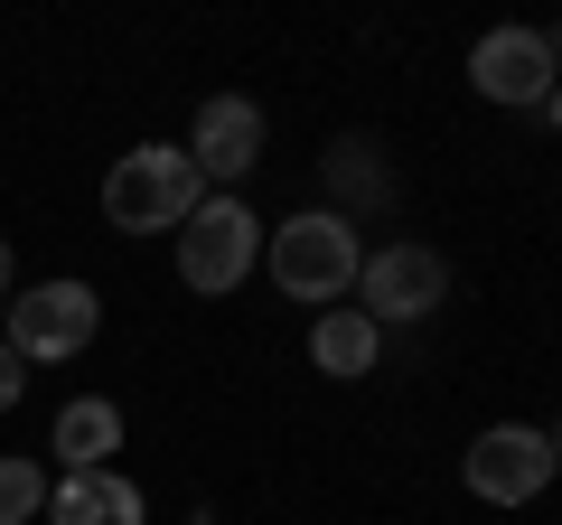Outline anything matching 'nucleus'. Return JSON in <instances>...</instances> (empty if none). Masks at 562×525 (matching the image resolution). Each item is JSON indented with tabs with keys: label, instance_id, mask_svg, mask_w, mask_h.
I'll use <instances>...</instances> for the list:
<instances>
[{
	"label": "nucleus",
	"instance_id": "obj_4",
	"mask_svg": "<svg viewBox=\"0 0 562 525\" xmlns=\"http://www.w3.org/2000/svg\"><path fill=\"white\" fill-rule=\"evenodd\" d=\"M94 328H103V291L76 282V272H57V282H29L20 301H10L0 347H10L20 366H66V357L94 347Z\"/></svg>",
	"mask_w": 562,
	"mask_h": 525
},
{
	"label": "nucleus",
	"instance_id": "obj_15",
	"mask_svg": "<svg viewBox=\"0 0 562 525\" xmlns=\"http://www.w3.org/2000/svg\"><path fill=\"white\" fill-rule=\"evenodd\" d=\"M543 122H553V132H562V85H553V94H543Z\"/></svg>",
	"mask_w": 562,
	"mask_h": 525
},
{
	"label": "nucleus",
	"instance_id": "obj_10",
	"mask_svg": "<svg viewBox=\"0 0 562 525\" xmlns=\"http://www.w3.org/2000/svg\"><path fill=\"white\" fill-rule=\"evenodd\" d=\"M47 525H150V498L122 469H66L47 488Z\"/></svg>",
	"mask_w": 562,
	"mask_h": 525
},
{
	"label": "nucleus",
	"instance_id": "obj_14",
	"mask_svg": "<svg viewBox=\"0 0 562 525\" xmlns=\"http://www.w3.org/2000/svg\"><path fill=\"white\" fill-rule=\"evenodd\" d=\"M20 394H29V366H20V357H10V347H0V413L20 404Z\"/></svg>",
	"mask_w": 562,
	"mask_h": 525
},
{
	"label": "nucleus",
	"instance_id": "obj_9",
	"mask_svg": "<svg viewBox=\"0 0 562 525\" xmlns=\"http://www.w3.org/2000/svg\"><path fill=\"white\" fill-rule=\"evenodd\" d=\"M394 160H384V142H366V132H347V142L338 150H328V216H347V225H357V216H384V206H394Z\"/></svg>",
	"mask_w": 562,
	"mask_h": 525
},
{
	"label": "nucleus",
	"instance_id": "obj_3",
	"mask_svg": "<svg viewBox=\"0 0 562 525\" xmlns=\"http://www.w3.org/2000/svg\"><path fill=\"white\" fill-rule=\"evenodd\" d=\"M262 272V216L244 198H225V188H206L198 216L179 225V282L198 291V301H225V291H244Z\"/></svg>",
	"mask_w": 562,
	"mask_h": 525
},
{
	"label": "nucleus",
	"instance_id": "obj_18",
	"mask_svg": "<svg viewBox=\"0 0 562 525\" xmlns=\"http://www.w3.org/2000/svg\"><path fill=\"white\" fill-rule=\"evenodd\" d=\"M543 442H553V460H562V423H553V432H543Z\"/></svg>",
	"mask_w": 562,
	"mask_h": 525
},
{
	"label": "nucleus",
	"instance_id": "obj_2",
	"mask_svg": "<svg viewBox=\"0 0 562 525\" xmlns=\"http://www.w3.org/2000/svg\"><path fill=\"white\" fill-rule=\"evenodd\" d=\"M198 198H206V179L188 160V142H140L103 169V225L113 235H179L198 216Z\"/></svg>",
	"mask_w": 562,
	"mask_h": 525
},
{
	"label": "nucleus",
	"instance_id": "obj_8",
	"mask_svg": "<svg viewBox=\"0 0 562 525\" xmlns=\"http://www.w3.org/2000/svg\"><path fill=\"white\" fill-rule=\"evenodd\" d=\"M469 85H479L487 103H543L562 85V66H553V38L543 29H525V20H506V29H487L479 47H469Z\"/></svg>",
	"mask_w": 562,
	"mask_h": 525
},
{
	"label": "nucleus",
	"instance_id": "obj_6",
	"mask_svg": "<svg viewBox=\"0 0 562 525\" xmlns=\"http://www.w3.org/2000/svg\"><path fill=\"white\" fill-rule=\"evenodd\" d=\"M460 479H469V498H479V506H535L543 488L562 479V460H553V442H543L535 423H487L479 442H469Z\"/></svg>",
	"mask_w": 562,
	"mask_h": 525
},
{
	"label": "nucleus",
	"instance_id": "obj_1",
	"mask_svg": "<svg viewBox=\"0 0 562 525\" xmlns=\"http://www.w3.org/2000/svg\"><path fill=\"white\" fill-rule=\"evenodd\" d=\"M262 272H272L281 301H310V320H319V310H338L347 291H357L366 235L347 216H328V206H301V216L262 225Z\"/></svg>",
	"mask_w": 562,
	"mask_h": 525
},
{
	"label": "nucleus",
	"instance_id": "obj_16",
	"mask_svg": "<svg viewBox=\"0 0 562 525\" xmlns=\"http://www.w3.org/2000/svg\"><path fill=\"white\" fill-rule=\"evenodd\" d=\"M0 301H10V244H0Z\"/></svg>",
	"mask_w": 562,
	"mask_h": 525
},
{
	"label": "nucleus",
	"instance_id": "obj_13",
	"mask_svg": "<svg viewBox=\"0 0 562 525\" xmlns=\"http://www.w3.org/2000/svg\"><path fill=\"white\" fill-rule=\"evenodd\" d=\"M29 516H47V469L0 450V525H29Z\"/></svg>",
	"mask_w": 562,
	"mask_h": 525
},
{
	"label": "nucleus",
	"instance_id": "obj_11",
	"mask_svg": "<svg viewBox=\"0 0 562 525\" xmlns=\"http://www.w3.org/2000/svg\"><path fill=\"white\" fill-rule=\"evenodd\" d=\"M375 357H384V328L366 320L357 301H338V310H319V320H310V366H319V376L357 384V376H375Z\"/></svg>",
	"mask_w": 562,
	"mask_h": 525
},
{
	"label": "nucleus",
	"instance_id": "obj_5",
	"mask_svg": "<svg viewBox=\"0 0 562 525\" xmlns=\"http://www.w3.org/2000/svg\"><path fill=\"white\" fill-rule=\"evenodd\" d=\"M450 301V262L431 244H366V272H357V310L375 328H413Z\"/></svg>",
	"mask_w": 562,
	"mask_h": 525
},
{
	"label": "nucleus",
	"instance_id": "obj_17",
	"mask_svg": "<svg viewBox=\"0 0 562 525\" xmlns=\"http://www.w3.org/2000/svg\"><path fill=\"white\" fill-rule=\"evenodd\" d=\"M543 38H553V66H562V20H553V29H543Z\"/></svg>",
	"mask_w": 562,
	"mask_h": 525
},
{
	"label": "nucleus",
	"instance_id": "obj_12",
	"mask_svg": "<svg viewBox=\"0 0 562 525\" xmlns=\"http://www.w3.org/2000/svg\"><path fill=\"white\" fill-rule=\"evenodd\" d=\"M47 450H57L66 469H113V450H122V404H103V394H76V404H57V432H47Z\"/></svg>",
	"mask_w": 562,
	"mask_h": 525
},
{
	"label": "nucleus",
	"instance_id": "obj_7",
	"mask_svg": "<svg viewBox=\"0 0 562 525\" xmlns=\"http://www.w3.org/2000/svg\"><path fill=\"white\" fill-rule=\"evenodd\" d=\"M188 160H198L206 188L244 198V179H254V160H262V103L254 94H206L198 122H188Z\"/></svg>",
	"mask_w": 562,
	"mask_h": 525
}]
</instances>
